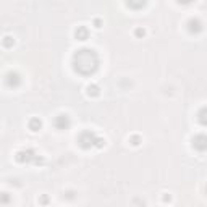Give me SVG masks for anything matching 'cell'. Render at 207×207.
I'll return each mask as SVG.
<instances>
[{
    "label": "cell",
    "mask_w": 207,
    "mask_h": 207,
    "mask_svg": "<svg viewBox=\"0 0 207 207\" xmlns=\"http://www.w3.org/2000/svg\"><path fill=\"white\" fill-rule=\"evenodd\" d=\"M74 68L76 71L83 74H89L97 68V57H95L94 50H79L74 55Z\"/></svg>",
    "instance_id": "obj_1"
},
{
    "label": "cell",
    "mask_w": 207,
    "mask_h": 207,
    "mask_svg": "<svg viewBox=\"0 0 207 207\" xmlns=\"http://www.w3.org/2000/svg\"><path fill=\"white\" fill-rule=\"evenodd\" d=\"M79 142H81V146L84 147V149H89L91 146H102V139H97L95 138L94 133H91V131H86V133H83L81 136H79Z\"/></svg>",
    "instance_id": "obj_2"
},
{
    "label": "cell",
    "mask_w": 207,
    "mask_h": 207,
    "mask_svg": "<svg viewBox=\"0 0 207 207\" xmlns=\"http://www.w3.org/2000/svg\"><path fill=\"white\" fill-rule=\"evenodd\" d=\"M193 147L197 149V150H206L207 149V136H204V134H197V136L193 139Z\"/></svg>",
    "instance_id": "obj_3"
},
{
    "label": "cell",
    "mask_w": 207,
    "mask_h": 207,
    "mask_svg": "<svg viewBox=\"0 0 207 207\" xmlns=\"http://www.w3.org/2000/svg\"><path fill=\"white\" fill-rule=\"evenodd\" d=\"M188 29H189V33H191V34H197V33H201V31H202V23L199 21L197 18H191L189 21H188Z\"/></svg>",
    "instance_id": "obj_4"
},
{
    "label": "cell",
    "mask_w": 207,
    "mask_h": 207,
    "mask_svg": "<svg viewBox=\"0 0 207 207\" xmlns=\"http://www.w3.org/2000/svg\"><path fill=\"white\" fill-rule=\"evenodd\" d=\"M55 126H57L58 130H65L70 126V118L68 115H58L57 118H55Z\"/></svg>",
    "instance_id": "obj_5"
},
{
    "label": "cell",
    "mask_w": 207,
    "mask_h": 207,
    "mask_svg": "<svg viewBox=\"0 0 207 207\" xmlns=\"http://www.w3.org/2000/svg\"><path fill=\"white\" fill-rule=\"evenodd\" d=\"M33 157H34V154L31 152V150H23V152L16 154V160L18 162H29Z\"/></svg>",
    "instance_id": "obj_6"
},
{
    "label": "cell",
    "mask_w": 207,
    "mask_h": 207,
    "mask_svg": "<svg viewBox=\"0 0 207 207\" xmlns=\"http://www.w3.org/2000/svg\"><path fill=\"white\" fill-rule=\"evenodd\" d=\"M74 36H76V39H79V41H86L87 36H89V33H87V29L84 26H79L76 31H74Z\"/></svg>",
    "instance_id": "obj_7"
},
{
    "label": "cell",
    "mask_w": 207,
    "mask_h": 207,
    "mask_svg": "<svg viewBox=\"0 0 207 207\" xmlns=\"http://www.w3.org/2000/svg\"><path fill=\"white\" fill-rule=\"evenodd\" d=\"M197 120H199V123H201L202 126H207V107H204V109L199 110Z\"/></svg>",
    "instance_id": "obj_8"
},
{
    "label": "cell",
    "mask_w": 207,
    "mask_h": 207,
    "mask_svg": "<svg viewBox=\"0 0 207 207\" xmlns=\"http://www.w3.org/2000/svg\"><path fill=\"white\" fill-rule=\"evenodd\" d=\"M128 2V5L131 7V8L138 10V8H142V7L146 5V0H126Z\"/></svg>",
    "instance_id": "obj_9"
},
{
    "label": "cell",
    "mask_w": 207,
    "mask_h": 207,
    "mask_svg": "<svg viewBox=\"0 0 207 207\" xmlns=\"http://www.w3.org/2000/svg\"><path fill=\"white\" fill-rule=\"evenodd\" d=\"M39 128H41V120H39V118H31V121H29V130H31V131H37Z\"/></svg>",
    "instance_id": "obj_10"
},
{
    "label": "cell",
    "mask_w": 207,
    "mask_h": 207,
    "mask_svg": "<svg viewBox=\"0 0 207 207\" xmlns=\"http://www.w3.org/2000/svg\"><path fill=\"white\" fill-rule=\"evenodd\" d=\"M18 83H19V76L16 73H13V74L8 76V84L10 86H18Z\"/></svg>",
    "instance_id": "obj_11"
},
{
    "label": "cell",
    "mask_w": 207,
    "mask_h": 207,
    "mask_svg": "<svg viewBox=\"0 0 207 207\" xmlns=\"http://www.w3.org/2000/svg\"><path fill=\"white\" fill-rule=\"evenodd\" d=\"M87 94H89V95H94V97H95V95H99V87L95 86V84L89 86V87H87Z\"/></svg>",
    "instance_id": "obj_12"
},
{
    "label": "cell",
    "mask_w": 207,
    "mask_h": 207,
    "mask_svg": "<svg viewBox=\"0 0 207 207\" xmlns=\"http://www.w3.org/2000/svg\"><path fill=\"white\" fill-rule=\"evenodd\" d=\"M13 39L10 37V36H5V37H3V47H10V45H13Z\"/></svg>",
    "instance_id": "obj_13"
},
{
    "label": "cell",
    "mask_w": 207,
    "mask_h": 207,
    "mask_svg": "<svg viewBox=\"0 0 207 207\" xmlns=\"http://www.w3.org/2000/svg\"><path fill=\"white\" fill-rule=\"evenodd\" d=\"M144 34H146V31L142 29V28H138V29H136V36H138V37H142Z\"/></svg>",
    "instance_id": "obj_14"
},
{
    "label": "cell",
    "mask_w": 207,
    "mask_h": 207,
    "mask_svg": "<svg viewBox=\"0 0 207 207\" xmlns=\"http://www.w3.org/2000/svg\"><path fill=\"white\" fill-rule=\"evenodd\" d=\"M130 141H131V144H133V146H138V144H139V138H138V136H133V138L130 139Z\"/></svg>",
    "instance_id": "obj_15"
},
{
    "label": "cell",
    "mask_w": 207,
    "mask_h": 207,
    "mask_svg": "<svg viewBox=\"0 0 207 207\" xmlns=\"http://www.w3.org/2000/svg\"><path fill=\"white\" fill-rule=\"evenodd\" d=\"M178 2H180V3H191L193 0H178Z\"/></svg>",
    "instance_id": "obj_16"
},
{
    "label": "cell",
    "mask_w": 207,
    "mask_h": 207,
    "mask_svg": "<svg viewBox=\"0 0 207 207\" xmlns=\"http://www.w3.org/2000/svg\"><path fill=\"white\" fill-rule=\"evenodd\" d=\"M94 23H95V28H101V21H99V19H95Z\"/></svg>",
    "instance_id": "obj_17"
}]
</instances>
